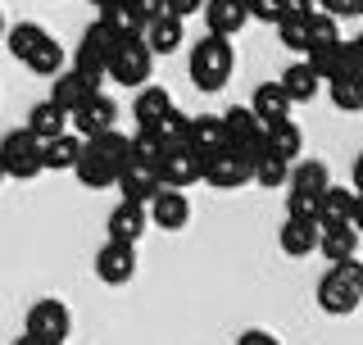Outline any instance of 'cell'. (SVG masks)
Listing matches in <instances>:
<instances>
[{
    "mask_svg": "<svg viewBox=\"0 0 363 345\" xmlns=\"http://www.w3.org/2000/svg\"><path fill=\"white\" fill-rule=\"evenodd\" d=\"M96 278L105 286H128L136 278V246H123V241H109L96 250Z\"/></svg>",
    "mask_w": 363,
    "mask_h": 345,
    "instance_id": "cell-13",
    "label": "cell"
},
{
    "mask_svg": "<svg viewBox=\"0 0 363 345\" xmlns=\"http://www.w3.org/2000/svg\"><path fill=\"white\" fill-rule=\"evenodd\" d=\"M313 0H281V14H313Z\"/></svg>",
    "mask_w": 363,
    "mask_h": 345,
    "instance_id": "cell-46",
    "label": "cell"
},
{
    "mask_svg": "<svg viewBox=\"0 0 363 345\" xmlns=\"http://www.w3.org/2000/svg\"><path fill=\"white\" fill-rule=\"evenodd\" d=\"M218 119H223V146H236L250 159L264 150V123L250 114V105H227Z\"/></svg>",
    "mask_w": 363,
    "mask_h": 345,
    "instance_id": "cell-10",
    "label": "cell"
},
{
    "mask_svg": "<svg viewBox=\"0 0 363 345\" xmlns=\"http://www.w3.org/2000/svg\"><path fill=\"white\" fill-rule=\"evenodd\" d=\"M100 9V23L113 32V37H128V32H141V18H136V9H132V0H105V5H96Z\"/></svg>",
    "mask_w": 363,
    "mask_h": 345,
    "instance_id": "cell-35",
    "label": "cell"
},
{
    "mask_svg": "<svg viewBox=\"0 0 363 345\" xmlns=\"http://www.w3.org/2000/svg\"><path fill=\"white\" fill-rule=\"evenodd\" d=\"M232 73H236L232 37H213V32H204V37L191 45V82H196V91L213 96V91H223L227 82H232Z\"/></svg>",
    "mask_w": 363,
    "mask_h": 345,
    "instance_id": "cell-2",
    "label": "cell"
},
{
    "mask_svg": "<svg viewBox=\"0 0 363 345\" xmlns=\"http://www.w3.org/2000/svg\"><path fill=\"white\" fill-rule=\"evenodd\" d=\"M327 96H332V105L340 114H363V73H354V68L336 73L327 82Z\"/></svg>",
    "mask_w": 363,
    "mask_h": 345,
    "instance_id": "cell-29",
    "label": "cell"
},
{
    "mask_svg": "<svg viewBox=\"0 0 363 345\" xmlns=\"http://www.w3.org/2000/svg\"><path fill=\"white\" fill-rule=\"evenodd\" d=\"M77 155H82V136H77V132H60V136H50V141H41L45 172H73Z\"/></svg>",
    "mask_w": 363,
    "mask_h": 345,
    "instance_id": "cell-24",
    "label": "cell"
},
{
    "mask_svg": "<svg viewBox=\"0 0 363 345\" xmlns=\"http://www.w3.org/2000/svg\"><path fill=\"white\" fill-rule=\"evenodd\" d=\"M200 168H204V155L200 150H191L186 141H182V146H168V155L159 159V182H164V187H173V191H191L200 182Z\"/></svg>",
    "mask_w": 363,
    "mask_h": 345,
    "instance_id": "cell-11",
    "label": "cell"
},
{
    "mask_svg": "<svg viewBox=\"0 0 363 345\" xmlns=\"http://www.w3.org/2000/svg\"><path fill=\"white\" fill-rule=\"evenodd\" d=\"M277 246H281V255H291V259L313 255L318 250V218L286 214V223H281V232H277Z\"/></svg>",
    "mask_w": 363,
    "mask_h": 345,
    "instance_id": "cell-19",
    "label": "cell"
},
{
    "mask_svg": "<svg viewBox=\"0 0 363 345\" xmlns=\"http://www.w3.org/2000/svg\"><path fill=\"white\" fill-rule=\"evenodd\" d=\"M91 5H105V0H91Z\"/></svg>",
    "mask_w": 363,
    "mask_h": 345,
    "instance_id": "cell-51",
    "label": "cell"
},
{
    "mask_svg": "<svg viewBox=\"0 0 363 345\" xmlns=\"http://www.w3.org/2000/svg\"><path fill=\"white\" fill-rule=\"evenodd\" d=\"M113 119H118V105H113V100L105 96V91H91V96L82 100V105H77L73 114H68V123H73V132L82 136H100V132H109L113 128Z\"/></svg>",
    "mask_w": 363,
    "mask_h": 345,
    "instance_id": "cell-14",
    "label": "cell"
},
{
    "mask_svg": "<svg viewBox=\"0 0 363 345\" xmlns=\"http://www.w3.org/2000/svg\"><path fill=\"white\" fill-rule=\"evenodd\" d=\"M182 141H186L191 150H200V155L218 150L223 146V119L218 114H186V136H182Z\"/></svg>",
    "mask_w": 363,
    "mask_h": 345,
    "instance_id": "cell-26",
    "label": "cell"
},
{
    "mask_svg": "<svg viewBox=\"0 0 363 345\" xmlns=\"http://www.w3.org/2000/svg\"><path fill=\"white\" fill-rule=\"evenodd\" d=\"M14 345H41V341H37V336H28V332H23V336H18Z\"/></svg>",
    "mask_w": 363,
    "mask_h": 345,
    "instance_id": "cell-49",
    "label": "cell"
},
{
    "mask_svg": "<svg viewBox=\"0 0 363 345\" xmlns=\"http://www.w3.org/2000/svg\"><path fill=\"white\" fill-rule=\"evenodd\" d=\"M28 132L37 136V141H50V136L68 132V114L55 105V100H37V105L28 109Z\"/></svg>",
    "mask_w": 363,
    "mask_h": 345,
    "instance_id": "cell-30",
    "label": "cell"
},
{
    "mask_svg": "<svg viewBox=\"0 0 363 345\" xmlns=\"http://www.w3.org/2000/svg\"><path fill=\"white\" fill-rule=\"evenodd\" d=\"M345 45H350V68H354V73H363V32H359L354 41H345Z\"/></svg>",
    "mask_w": 363,
    "mask_h": 345,
    "instance_id": "cell-45",
    "label": "cell"
},
{
    "mask_svg": "<svg viewBox=\"0 0 363 345\" xmlns=\"http://www.w3.org/2000/svg\"><path fill=\"white\" fill-rule=\"evenodd\" d=\"M236 345H281V341L272 336V332H264V327H250V332L236 336Z\"/></svg>",
    "mask_w": 363,
    "mask_h": 345,
    "instance_id": "cell-44",
    "label": "cell"
},
{
    "mask_svg": "<svg viewBox=\"0 0 363 345\" xmlns=\"http://www.w3.org/2000/svg\"><path fill=\"white\" fill-rule=\"evenodd\" d=\"M0 177H5V168H0Z\"/></svg>",
    "mask_w": 363,
    "mask_h": 345,
    "instance_id": "cell-52",
    "label": "cell"
},
{
    "mask_svg": "<svg viewBox=\"0 0 363 345\" xmlns=\"http://www.w3.org/2000/svg\"><path fill=\"white\" fill-rule=\"evenodd\" d=\"M86 150L100 155L113 168V177H118V168L132 159V136H123L118 128H109V132H100V136H86Z\"/></svg>",
    "mask_w": 363,
    "mask_h": 345,
    "instance_id": "cell-28",
    "label": "cell"
},
{
    "mask_svg": "<svg viewBox=\"0 0 363 345\" xmlns=\"http://www.w3.org/2000/svg\"><path fill=\"white\" fill-rule=\"evenodd\" d=\"M5 45H9V55H14L23 68H32L37 77H55L68 64V50L41 28V23H14V28H5Z\"/></svg>",
    "mask_w": 363,
    "mask_h": 345,
    "instance_id": "cell-1",
    "label": "cell"
},
{
    "mask_svg": "<svg viewBox=\"0 0 363 345\" xmlns=\"http://www.w3.org/2000/svg\"><path fill=\"white\" fill-rule=\"evenodd\" d=\"M354 250H359L354 223H318V255H323L327 263L354 259Z\"/></svg>",
    "mask_w": 363,
    "mask_h": 345,
    "instance_id": "cell-18",
    "label": "cell"
},
{
    "mask_svg": "<svg viewBox=\"0 0 363 345\" xmlns=\"http://www.w3.org/2000/svg\"><path fill=\"white\" fill-rule=\"evenodd\" d=\"M359 18H363V9H359Z\"/></svg>",
    "mask_w": 363,
    "mask_h": 345,
    "instance_id": "cell-53",
    "label": "cell"
},
{
    "mask_svg": "<svg viewBox=\"0 0 363 345\" xmlns=\"http://www.w3.org/2000/svg\"><path fill=\"white\" fill-rule=\"evenodd\" d=\"M164 155H168V141H164V136H159L155 128H136V136H132V159L159 164Z\"/></svg>",
    "mask_w": 363,
    "mask_h": 345,
    "instance_id": "cell-37",
    "label": "cell"
},
{
    "mask_svg": "<svg viewBox=\"0 0 363 345\" xmlns=\"http://www.w3.org/2000/svg\"><path fill=\"white\" fill-rule=\"evenodd\" d=\"M250 177L259 182V187H268V191H277V187H286V177H291V159H281V155H272L268 146L259 150L255 159H250Z\"/></svg>",
    "mask_w": 363,
    "mask_h": 345,
    "instance_id": "cell-33",
    "label": "cell"
},
{
    "mask_svg": "<svg viewBox=\"0 0 363 345\" xmlns=\"http://www.w3.org/2000/svg\"><path fill=\"white\" fill-rule=\"evenodd\" d=\"M109 50H113V32L96 18V23L82 32V37H77V45H73V68L100 82V77L109 73Z\"/></svg>",
    "mask_w": 363,
    "mask_h": 345,
    "instance_id": "cell-9",
    "label": "cell"
},
{
    "mask_svg": "<svg viewBox=\"0 0 363 345\" xmlns=\"http://www.w3.org/2000/svg\"><path fill=\"white\" fill-rule=\"evenodd\" d=\"M0 168H5V177L32 182L37 172H45V164H41V141L28 128H14L5 141H0Z\"/></svg>",
    "mask_w": 363,
    "mask_h": 345,
    "instance_id": "cell-7",
    "label": "cell"
},
{
    "mask_svg": "<svg viewBox=\"0 0 363 345\" xmlns=\"http://www.w3.org/2000/svg\"><path fill=\"white\" fill-rule=\"evenodd\" d=\"M350 223H354V232L363 236V191H354V214H350Z\"/></svg>",
    "mask_w": 363,
    "mask_h": 345,
    "instance_id": "cell-47",
    "label": "cell"
},
{
    "mask_svg": "<svg viewBox=\"0 0 363 345\" xmlns=\"http://www.w3.org/2000/svg\"><path fill=\"white\" fill-rule=\"evenodd\" d=\"M23 332H28V336H37L41 345H64L68 332H73V314H68L64 300H55V295H41V300L28 305Z\"/></svg>",
    "mask_w": 363,
    "mask_h": 345,
    "instance_id": "cell-6",
    "label": "cell"
},
{
    "mask_svg": "<svg viewBox=\"0 0 363 345\" xmlns=\"http://www.w3.org/2000/svg\"><path fill=\"white\" fill-rule=\"evenodd\" d=\"M359 305H363V263L359 259L327 263L323 282H318V309L332 318H350Z\"/></svg>",
    "mask_w": 363,
    "mask_h": 345,
    "instance_id": "cell-3",
    "label": "cell"
},
{
    "mask_svg": "<svg viewBox=\"0 0 363 345\" xmlns=\"http://www.w3.org/2000/svg\"><path fill=\"white\" fill-rule=\"evenodd\" d=\"M277 87L286 91L291 105H309V100H318V91H323V77H318L304 60H295V64H286V73L277 77Z\"/></svg>",
    "mask_w": 363,
    "mask_h": 345,
    "instance_id": "cell-22",
    "label": "cell"
},
{
    "mask_svg": "<svg viewBox=\"0 0 363 345\" xmlns=\"http://www.w3.org/2000/svg\"><path fill=\"white\" fill-rule=\"evenodd\" d=\"M336 37H340V18L313 9L309 14V45H323V41H336ZM309 45H304V50H309Z\"/></svg>",
    "mask_w": 363,
    "mask_h": 345,
    "instance_id": "cell-38",
    "label": "cell"
},
{
    "mask_svg": "<svg viewBox=\"0 0 363 345\" xmlns=\"http://www.w3.org/2000/svg\"><path fill=\"white\" fill-rule=\"evenodd\" d=\"M150 73H155V55H150V45H145L141 32H128V37H113V50H109V73L118 87H145L150 82Z\"/></svg>",
    "mask_w": 363,
    "mask_h": 345,
    "instance_id": "cell-4",
    "label": "cell"
},
{
    "mask_svg": "<svg viewBox=\"0 0 363 345\" xmlns=\"http://www.w3.org/2000/svg\"><path fill=\"white\" fill-rule=\"evenodd\" d=\"M200 14H204L213 37H236L250 23V0H204Z\"/></svg>",
    "mask_w": 363,
    "mask_h": 345,
    "instance_id": "cell-16",
    "label": "cell"
},
{
    "mask_svg": "<svg viewBox=\"0 0 363 345\" xmlns=\"http://www.w3.org/2000/svg\"><path fill=\"white\" fill-rule=\"evenodd\" d=\"M113 187H118L123 200H132V204H150V195L164 187V182H159V164H145V159H128V164L118 168V177H113Z\"/></svg>",
    "mask_w": 363,
    "mask_h": 345,
    "instance_id": "cell-15",
    "label": "cell"
},
{
    "mask_svg": "<svg viewBox=\"0 0 363 345\" xmlns=\"http://www.w3.org/2000/svg\"><path fill=\"white\" fill-rule=\"evenodd\" d=\"M264 146H268L272 155H281V159H291V164H295V155L304 150L300 123H295V119H281V123H272V128H264Z\"/></svg>",
    "mask_w": 363,
    "mask_h": 345,
    "instance_id": "cell-32",
    "label": "cell"
},
{
    "mask_svg": "<svg viewBox=\"0 0 363 345\" xmlns=\"http://www.w3.org/2000/svg\"><path fill=\"white\" fill-rule=\"evenodd\" d=\"M323 14H332V18H359V9H363V0H313Z\"/></svg>",
    "mask_w": 363,
    "mask_h": 345,
    "instance_id": "cell-40",
    "label": "cell"
},
{
    "mask_svg": "<svg viewBox=\"0 0 363 345\" xmlns=\"http://www.w3.org/2000/svg\"><path fill=\"white\" fill-rule=\"evenodd\" d=\"M200 182L213 191H236L250 182V155H241L236 146H218V150L204 155V168H200Z\"/></svg>",
    "mask_w": 363,
    "mask_h": 345,
    "instance_id": "cell-8",
    "label": "cell"
},
{
    "mask_svg": "<svg viewBox=\"0 0 363 345\" xmlns=\"http://www.w3.org/2000/svg\"><path fill=\"white\" fill-rule=\"evenodd\" d=\"M350 214H354V187L327 182V191L318 195V223H350Z\"/></svg>",
    "mask_w": 363,
    "mask_h": 345,
    "instance_id": "cell-31",
    "label": "cell"
},
{
    "mask_svg": "<svg viewBox=\"0 0 363 345\" xmlns=\"http://www.w3.org/2000/svg\"><path fill=\"white\" fill-rule=\"evenodd\" d=\"M250 114H255V119L264 123V128H272V123H281V119H291V100H286V91H281L277 82H264V87H255Z\"/></svg>",
    "mask_w": 363,
    "mask_h": 345,
    "instance_id": "cell-25",
    "label": "cell"
},
{
    "mask_svg": "<svg viewBox=\"0 0 363 345\" xmlns=\"http://www.w3.org/2000/svg\"><path fill=\"white\" fill-rule=\"evenodd\" d=\"M73 172H77V182H82V187H91V191H109V187H113V168H109L100 155H91L86 141H82V155H77Z\"/></svg>",
    "mask_w": 363,
    "mask_h": 345,
    "instance_id": "cell-34",
    "label": "cell"
},
{
    "mask_svg": "<svg viewBox=\"0 0 363 345\" xmlns=\"http://www.w3.org/2000/svg\"><path fill=\"white\" fill-rule=\"evenodd\" d=\"M91 91H100V87H96V77H86V73H77V68H68V64H64L60 73H55V82H50V100H55V105H60L64 114H73V109L91 96Z\"/></svg>",
    "mask_w": 363,
    "mask_h": 345,
    "instance_id": "cell-17",
    "label": "cell"
},
{
    "mask_svg": "<svg viewBox=\"0 0 363 345\" xmlns=\"http://www.w3.org/2000/svg\"><path fill=\"white\" fill-rule=\"evenodd\" d=\"M304 64H309L323 82H332L336 73H345V68H350V45H345V37L323 41V45H309V50H304Z\"/></svg>",
    "mask_w": 363,
    "mask_h": 345,
    "instance_id": "cell-21",
    "label": "cell"
},
{
    "mask_svg": "<svg viewBox=\"0 0 363 345\" xmlns=\"http://www.w3.org/2000/svg\"><path fill=\"white\" fill-rule=\"evenodd\" d=\"M0 37H5V14H0Z\"/></svg>",
    "mask_w": 363,
    "mask_h": 345,
    "instance_id": "cell-50",
    "label": "cell"
},
{
    "mask_svg": "<svg viewBox=\"0 0 363 345\" xmlns=\"http://www.w3.org/2000/svg\"><path fill=\"white\" fill-rule=\"evenodd\" d=\"M164 9H168L173 18H182V23H186L191 14H200V9H204V0H164Z\"/></svg>",
    "mask_w": 363,
    "mask_h": 345,
    "instance_id": "cell-43",
    "label": "cell"
},
{
    "mask_svg": "<svg viewBox=\"0 0 363 345\" xmlns=\"http://www.w3.org/2000/svg\"><path fill=\"white\" fill-rule=\"evenodd\" d=\"M250 18L255 23H277L281 18V0H250Z\"/></svg>",
    "mask_w": 363,
    "mask_h": 345,
    "instance_id": "cell-41",
    "label": "cell"
},
{
    "mask_svg": "<svg viewBox=\"0 0 363 345\" xmlns=\"http://www.w3.org/2000/svg\"><path fill=\"white\" fill-rule=\"evenodd\" d=\"M145 223H150V218H145V204H132V200H118L109 209V241H123V246H136V241L145 236Z\"/></svg>",
    "mask_w": 363,
    "mask_h": 345,
    "instance_id": "cell-20",
    "label": "cell"
},
{
    "mask_svg": "<svg viewBox=\"0 0 363 345\" xmlns=\"http://www.w3.org/2000/svg\"><path fill=\"white\" fill-rule=\"evenodd\" d=\"M145 218H150V227H159V232H182V227L191 223V200H186V191L159 187V191L150 195V204H145Z\"/></svg>",
    "mask_w": 363,
    "mask_h": 345,
    "instance_id": "cell-12",
    "label": "cell"
},
{
    "mask_svg": "<svg viewBox=\"0 0 363 345\" xmlns=\"http://www.w3.org/2000/svg\"><path fill=\"white\" fill-rule=\"evenodd\" d=\"M159 136H164V141L168 146H182V136H186V114H177V105L173 109H168V119L164 123H159V128H155Z\"/></svg>",
    "mask_w": 363,
    "mask_h": 345,
    "instance_id": "cell-39",
    "label": "cell"
},
{
    "mask_svg": "<svg viewBox=\"0 0 363 345\" xmlns=\"http://www.w3.org/2000/svg\"><path fill=\"white\" fill-rule=\"evenodd\" d=\"M327 164L318 159H304V164H291V177H286V214L295 218H318V195L327 191Z\"/></svg>",
    "mask_w": 363,
    "mask_h": 345,
    "instance_id": "cell-5",
    "label": "cell"
},
{
    "mask_svg": "<svg viewBox=\"0 0 363 345\" xmlns=\"http://www.w3.org/2000/svg\"><path fill=\"white\" fill-rule=\"evenodd\" d=\"M168 109H173V96H168L164 87H155V82L136 87V100H132L136 128H159V123L168 119Z\"/></svg>",
    "mask_w": 363,
    "mask_h": 345,
    "instance_id": "cell-23",
    "label": "cell"
},
{
    "mask_svg": "<svg viewBox=\"0 0 363 345\" xmlns=\"http://www.w3.org/2000/svg\"><path fill=\"white\" fill-rule=\"evenodd\" d=\"M272 28H277V41L286 50H304L309 45V14H281Z\"/></svg>",
    "mask_w": 363,
    "mask_h": 345,
    "instance_id": "cell-36",
    "label": "cell"
},
{
    "mask_svg": "<svg viewBox=\"0 0 363 345\" xmlns=\"http://www.w3.org/2000/svg\"><path fill=\"white\" fill-rule=\"evenodd\" d=\"M141 37H145V45H150L155 60H159V55H173V50H182V18L159 14L155 23H145V28H141Z\"/></svg>",
    "mask_w": 363,
    "mask_h": 345,
    "instance_id": "cell-27",
    "label": "cell"
},
{
    "mask_svg": "<svg viewBox=\"0 0 363 345\" xmlns=\"http://www.w3.org/2000/svg\"><path fill=\"white\" fill-rule=\"evenodd\" d=\"M350 177H354V191H363V150L354 155V168H350Z\"/></svg>",
    "mask_w": 363,
    "mask_h": 345,
    "instance_id": "cell-48",
    "label": "cell"
},
{
    "mask_svg": "<svg viewBox=\"0 0 363 345\" xmlns=\"http://www.w3.org/2000/svg\"><path fill=\"white\" fill-rule=\"evenodd\" d=\"M132 9H136V18H141V28H145V23H155L159 14H168L164 0H132Z\"/></svg>",
    "mask_w": 363,
    "mask_h": 345,
    "instance_id": "cell-42",
    "label": "cell"
}]
</instances>
